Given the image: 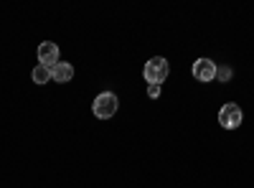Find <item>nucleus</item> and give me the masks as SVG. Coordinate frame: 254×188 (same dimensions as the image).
I'll return each mask as SVG.
<instances>
[{
  "label": "nucleus",
  "instance_id": "obj_5",
  "mask_svg": "<svg viewBox=\"0 0 254 188\" xmlns=\"http://www.w3.org/2000/svg\"><path fill=\"white\" fill-rule=\"evenodd\" d=\"M38 61L49 69L59 64V46L54 44V41H44V44L38 46Z\"/></svg>",
  "mask_w": 254,
  "mask_h": 188
},
{
  "label": "nucleus",
  "instance_id": "obj_1",
  "mask_svg": "<svg viewBox=\"0 0 254 188\" xmlns=\"http://www.w3.org/2000/svg\"><path fill=\"white\" fill-rule=\"evenodd\" d=\"M168 71H171V66H168V61H165L163 56H155V59H150V61L145 64L142 76H145L147 84H163V81L168 79Z\"/></svg>",
  "mask_w": 254,
  "mask_h": 188
},
{
  "label": "nucleus",
  "instance_id": "obj_4",
  "mask_svg": "<svg viewBox=\"0 0 254 188\" xmlns=\"http://www.w3.org/2000/svg\"><path fill=\"white\" fill-rule=\"evenodd\" d=\"M216 69H219L216 61H211V59H196L190 74H193V79H198V81H214L216 79Z\"/></svg>",
  "mask_w": 254,
  "mask_h": 188
},
{
  "label": "nucleus",
  "instance_id": "obj_7",
  "mask_svg": "<svg viewBox=\"0 0 254 188\" xmlns=\"http://www.w3.org/2000/svg\"><path fill=\"white\" fill-rule=\"evenodd\" d=\"M31 79L36 81V84H46V81L51 79V69H49V66H44V64H38V66L31 71Z\"/></svg>",
  "mask_w": 254,
  "mask_h": 188
},
{
  "label": "nucleus",
  "instance_id": "obj_6",
  "mask_svg": "<svg viewBox=\"0 0 254 188\" xmlns=\"http://www.w3.org/2000/svg\"><path fill=\"white\" fill-rule=\"evenodd\" d=\"M74 76V66L66 64V61H59L56 66H51V79L59 81V84H66V81H71Z\"/></svg>",
  "mask_w": 254,
  "mask_h": 188
},
{
  "label": "nucleus",
  "instance_id": "obj_3",
  "mask_svg": "<svg viewBox=\"0 0 254 188\" xmlns=\"http://www.w3.org/2000/svg\"><path fill=\"white\" fill-rule=\"evenodd\" d=\"M242 120H244L242 107H239V104H234V102H226L224 107L219 110V125H221L224 130H237L239 125H242Z\"/></svg>",
  "mask_w": 254,
  "mask_h": 188
},
{
  "label": "nucleus",
  "instance_id": "obj_8",
  "mask_svg": "<svg viewBox=\"0 0 254 188\" xmlns=\"http://www.w3.org/2000/svg\"><path fill=\"white\" fill-rule=\"evenodd\" d=\"M216 79H221V81H229V79H231V69H229V66H224V69H216Z\"/></svg>",
  "mask_w": 254,
  "mask_h": 188
},
{
  "label": "nucleus",
  "instance_id": "obj_2",
  "mask_svg": "<svg viewBox=\"0 0 254 188\" xmlns=\"http://www.w3.org/2000/svg\"><path fill=\"white\" fill-rule=\"evenodd\" d=\"M117 107H120V102H117V94H112V92H102V94L92 102V112H94V117H99V120H110V117L117 112Z\"/></svg>",
  "mask_w": 254,
  "mask_h": 188
},
{
  "label": "nucleus",
  "instance_id": "obj_9",
  "mask_svg": "<svg viewBox=\"0 0 254 188\" xmlns=\"http://www.w3.org/2000/svg\"><path fill=\"white\" fill-rule=\"evenodd\" d=\"M147 97L158 99V97H160V84H150V87H147Z\"/></svg>",
  "mask_w": 254,
  "mask_h": 188
}]
</instances>
